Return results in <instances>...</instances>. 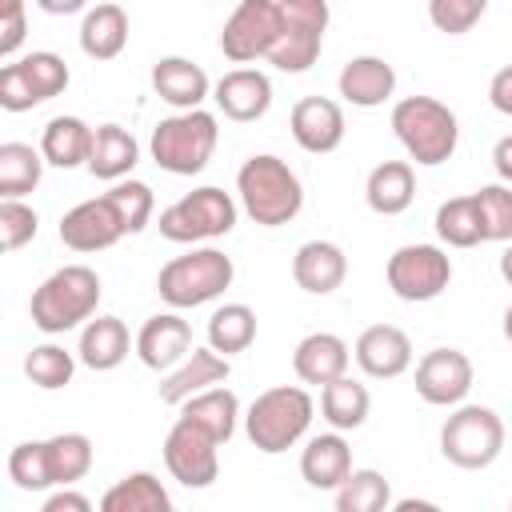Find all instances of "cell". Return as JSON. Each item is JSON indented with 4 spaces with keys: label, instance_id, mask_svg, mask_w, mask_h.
<instances>
[{
    "label": "cell",
    "instance_id": "14",
    "mask_svg": "<svg viewBox=\"0 0 512 512\" xmlns=\"http://www.w3.org/2000/svg\"><path fill=\"white\" fill-rule=\"evenodd\" d=\"M472 360L460 348H432L416 364V396L432 408H456L472 392Z\"/></svg>",
    "mask_w": 512,
    "mask_h": 512
},
{
    "label": "cell",
    "instance_id": "38",
    "mask_svg": "<svg viewBox=\"0 0 512 512\" xmlns=\"http://www.w3.org/2000/svg\"><path fill=\"white\" fill-rule=\"evenodd\" d=\"M256 340V312L248 304H220L212 316H208V344L224 356H236L244 348H252Z\"/></svg>",
    "mask_w": 512,
    "mask_h": 512
},
{
    "label": "cell",
    "instance_id": "49",
    "mask_svg": "<svg viewBox=\"0 0 512 512\" xmlns=\"http://www.w3.org/2000/svg\"><path fill=\"white\" fill-rule=\"evenodd\" d=\"M36 8L48 16H76L88 8V0H36Z\"/></svg>",
    "mask_w": 512,
    "mask_h": 512
},
{
    "label": "cell",
    "instance_id": "21",
    "mask_svg": "<svg viewBox=\"0 0 512 512\" xmlns=\"http://www.w3.org/2000/svg\"><path fill=\"white\" fill-rule=\"evenodd\" d=\"M152 92L164 104H172L176 112H188V108H200L212 96V80L188 56H160L152 64Z\"/></svg>",
    "mask_w": 512,
    "mask_h": 512
},
{
    "label": "cell",
    "instance_id": "29",
    "mask_svg": "<svg viewBox=\"0 0 512 512\" xmlns=\"http://www.w3.org/2000/svg\"><path fill=\"white\" fill-rule=\"evenodd\" d=\"M96 128L80 116H52L40 132V152L52 168H80L92 156Z\"/></svg>",
    "mask_w": 512,
    "mask_h": 512
},
{
    "label": "cell",
    "instance_id": "37",
    "mask_svg": "<svg viewBox=\"0 0 512 512\" xmlns=\"http://www.w3.org/2000/svg\"><path fill=\"white\" fill-rule=\"evenodd\" d=\"M436 236L448 248H476V244H484L476 192L472 196H452V200H444L436 208Z\"/></svg>",
    "mask_w": 512,
    "mask_h": 512
},
{
    "label": "cell",
    "instance_id": "18",
    "mask_svg": "<svg viewBox=\"0 0 512 512\" xmlns=\"http://www.w3.org/2000/svg\"><path fill=\"white\" fill-rule=\"evenodd\" d=\"M356 364L364 376L372 380H396L412 368V340L404 328L396 324H372L356 336V348H352Z\"/></svg>",
    "mask_w": 512,
    "mask_h": 512
},
{
    "label": "cell",
    "instance_id": "40",
    "mask_svg": "<svg viewBox=\"0 0 512 512\" xmlns=\"http://www.w3.org/2000/svg\"><path fill=\"white\" fill-rule=\"evenodd\" d=\"M476 204H480V228H484V240H496V244H508L512 240V184H484L476 192Z\"/></svg>",
    "mask_w": 512,
    "mask_h": 512
},
{
    "label": "cell",
    "instance_id": "31",
    "mask_svg": "<svg viewBox=\"0 0 512 512\" xmlns=\"http://www.w3.org/2000/svg\"><path fill=\"white\" fill-rule=\"evenodd\" d=\"M100 512H172V496L156 472H128L100 496Z\"/></svg>",
    "mask_w": 512,
    "mask_h": 512
},
{
    "label": "cell",
    "instance_id": "27",
    "mask_svg": "<svg viewBox=\"0 0 512 512\" xmlns=\"http://www.w3.org/2000/svg\"><path fill=\"white\" fill-rule=\"evenodd\" d=\"M364 200L376 216H400L412 208L416 200V172L408 160H384L368 172V184H364Z\"/></svg>",
    "mask_w": 512,
    "mask_h": 512
},
{
    "label": "cell",
    "instance_id": "32",
    "mask_svg": "<svg viewBox=\"0 0 512 512\" xmlns=\"http://www.w3.org/2000/svg\"><path fill=\"white\" fill-rule=\"evenodd\" d=\"M368 408H372V396L360 380H352L348 372L328 380L320 388V416L328 420V428L336 432H356L364 420H368Z\"/></svg>",
    "mask_w": 512,
    "mask_h": 512
},
{
    "label": "cell",
    "instance_id": "19",
    "mask_svg": "<svg viewBox=\"0 0 512 512\" xmlns=\"http://www.w3.org/2000/svg\"><path fill=\"white\" fill-rule=\"evenodd\" d=\"M212 100L228 120L252 124L272 108V80L260 68H232L212 84Z\"/></svg>",
    "mask_w": 512,
    "mask_h": 512
},
{
    "label": "cell",
    "instance_id": "34",
    "mask_svg": "<svg viewBox=\"0 0 512 512\" xmlns=\"http://www.w3.org/2000/svg\"><path fill=\"white\" fill-rule=\"evenodd\" d=\"M44 152L20 140L0 144V200H24L44 176Z\"/></svg>",
    "mask_w": 512,
    "mask_h": 512
},
{
    "label": "cell",
    "instance_id": "45",
    "mask_svg": "<svg viewBox=\"0 0 512 512\" xmlns=\"http://www.w3.org/2000/svg\"><path fill=\"white\" fill-rule=\"evenodd\" d=\"M24 32H28V16H24V8H8V12H0V56H4V60L16 56V48L24 44Z\"/></svg>",
    "mask_w": 512,
    "mask_h": 512
},
{
    "label": "cell",
    "instance_id": "16",
    "mask_svg": "<svg viewBox=\"0 0 512 512\" xmlns=\"http://www.w3.org/2000/svg\"><path fill=\"white\" fill-rule=\"evenodd\" d=\"M192 348H196V344H192V324H188L176 308L148 316V320L140 324V332H136V356H140V364L152 368V372L176 368Z\"/></svg>",
    "mask_w": 512,
    "mask_h": 512
},
{
    "label": "cell",
    "instance_id": "2",
    "mask_svg": "<svg viewBox=\"0 0 512 512\" xmlns=\"http://www.w3.org/2000/svg\"><path fill=\"white\" fill-rule=\"evenodd\" d=\"M100 296H104V284L88 264H64L32 292L28 316L44 336H64L96 316Z\"/></svg>",
    "mask_w": 512,
    "mask_h": 512
},
{
    "label": "cell",
    "instance_id": "5",
    "mask_svg": "<svg viewBox=\"0 0 512 512\" xmlns=\"http://www.w3.org/2000/svg\"><path fill=\"white\" fill-rule=\"evenodd\" d=\"M236 280V264L228 252L220 248H192L184 256H172L160 276H156V292L168 308L184 312V308H200L216 296H224V288H232Z\"/></svg>",
    "mask_w": 512,
    "mask_h": 512
},
{
    "label": "cell",
    "instance_id": "6",
    "mask_svg": "<svg viewBox=\"0 0 512 512\" xmlns=\"http://www.w3.org/2000/svg\"><path fill=\"white\" fill-rule=\"evenodd\" d=\"M220 144V124L212 112L204 108H188V112H176V116H164L156 128H152V160L156 168L172 172V176H196L208 168L212 152Z\"/></svg>",
    "mask_w": 512,
    "mask_h": 512
},
{
    "label": "cell",
    "instance_id": "11",
    "mask_svg": "<svg viewBox=\"0 0 512 512\" xmlns=\"http://www.w3.org/2000/svg\"><path fill=\"white\" fill-rule=\"evenodd\" d=\"M388 288L408 304H428L452 284V260L436 244H404L388 256Z\"/></svg>",
    "mask_w": 512,
    "mask_h": 512
},
{
    "label": "cell",
    "instance_id": "20",
    "mask_svg": "<svg viewBox=\"0 0 512 512\" xmlns=\"http://www.w3.org/2000/svg\"><path fill=\"white\" fill-rule=\"evenodd\" d=\"M228 372H232V364H228L224 352H216L212 344H208V348H192L176 368L164 372V380H160V400L172 404V408H180L188 396H196V392H204V388H212V384H224Z\"/></svg>",
    "mask_w": 512,
    "mask_h": 512
},
{
    "label": "cell",
    "instance_id": "43",
    "mask_svg": "<svg viewBox=\"0 0 512 512\" xmlns=\"http://www.w3.org/2000/svg\"><path fill=\"white\" fill-rule=\"evenodd\" d=\"M484 12H488V0H428V20L444 36L472 32Z\"/></svg>",
    "mask_w": 512,
    "mask_h": 512
},
{
    "label": "cell",
    "instance_id": "47",
    "mask_svg": "<svg viewBox=\"0 0 512 512\" xmlns=\"http://www.w3.org/2000/svg\"><path fill=\"white\" fill-rule=\"evenodd\" d=\"M488 100H492L496 112L512 116V64H504V68L492 76V84H488Z\"/></svg>",
    "mask_w": 512,
    "mask_h": 512
},
{
    "label": "cell",
    "instance_id": "30",
    "mask_svg": "<svg viewBox=\"0 0 512 512\" xmlns=\"http://www.w3.org/2000/svg\"><path fill=\"white\" fill-rule=\"evenodd\" d=\"M136 164H140V144H136V136H132L128 128H120V124H100V128H96V140H92V156H88L84 168H88L96 180L116 184V180H124Z\"/></svg>",
    "mask_w": 512,
    "mask_h": 512
},
{
    "label": "cell",
    "instance_id": "10",
    "mask_svg": "<svg viewBox=\"0 0 512 512\" xmlns=\"http://www.w3.org/2000/svg\"><path fill=\"white\" fill-rule=\"evenodd\" d=\"M72 72L64 56L56 52H28L20 60H8L0 68V108L4 112H28L68 88Z\"/></svg>",
    "mask_w": 512,
    "mask_h": 512
},
{
    "label": "cell",
    "instance_id": "1",
    "mask_svg": "<svg viewBox=\"0 0 512 512\" xmlns=\"http://www.w3.org/2000/svg\"><path fill=\"white\" fill-rule=\"evenodd\" d=\"M236 196H240V208L248 212V220H256L260 228H280V224L296 220L304 208L300 176L288 168V160H280L272 152H256L240 164Z\"/></svg>",
    "mask_w": 512,
    "mask_h": 512
},
{
    "label": "cell",
    "instance_id": "23",
    "mask_svg": "<svg viewBox=\"0 0 512 512\" xmlns=\"http://www.w3.org/2000/svg\"><path fill=\"white\" fill-rule=\"evenodd\" d=\"M344 276H348V256L332 240H308L292 256V280H296V288H304L312 296L336 292L344 284Z\"/></svg>",
    "mask_w": 512,
    "mask_h": 512
},
{
    "label": "cell",
    "instance_id": "53",
    "mask_svg": "<svg viewBox=\"0 0 512 512\" xmlns=\"http://www.w3.org/2000/svg\"><path fill=\"white\" fill-rule=\"evenodd\" d=\"M8 8H24V0H0V12H8Z\"/></svg>",
    "mask_w": 512,
    "mask_h": 512
},
{
    "label": "cell",
    "instance_id": "7",
    "mask_svg": "<svg viewBox=\"0 0 512 512\" xmlns=\"http://www.w3.org/2000/svg\"><path fill=\"white\" fill-rule=\"evenodd\" d=\"M236 200L216 188V184H204V188H192L188 196H180L176 204H168L156 220L160 236L172 240V244H200V240H216V236H228L236 228Z\"/></svg>",
    "mask_w": 512,
    "mask_h": 512
},
{
    "label": "cell",
    "instance_id": "24",
    "mask_svg": "<svg viewBox=\"0 0 512 512\" xmlns=\"http://www.w3.org/2000/svg\"><path fill=\"white\" fill-rule=\"evenodd\" d=\"M128 352H136V340L128 336V324L120 316H92L80 328V344L76 356L84 368L92 372H112L128 360Z\"/></svg>",
    "mask_w": 512,
    "mask_h": 512
},
{
    "label": "cell",
    "instance_id": "25",
    "mask_svg": "<svg viewBox=\"0 0 512 512\" xmlns=\"http://www.w3.org/2000/svg\"><path fill=\"white\" fill-rule=\"evenodd\" d=\"M336 88L352 108H380L396 92V68L384 56H352L340 68Z\"/></svg>",
    "mask_w": 512,
    "mask_h": 512
},
{
    "label": "cell",
    "instance_id": "13",
    "mask_svg": "<svg viewBox=\"0 0 512 512\" xmlns=\"http://www.w3.org/2000/svg\"><path fill=\"white\" fill-rule=\"evenodd\" d=\"M280 40V0H240L220 32V52L232 64L268 60Z\"/></svg>",
    "mask_w": 512,
    "mask_h": 512
},
{
    "label": "cell",
    "instance_id": "26",
    "mask_svg": "<svg viewBox=\"0 0 512 512\" xmlns=\"http://www.w3.org/2000/svg\"><path fill=\"white\" fill-rule=\"evenodd\" d=\"M352 364V348L336 336V332H308L296 348H292V372L304 384H328L336 376H344Z\"/></svg>",
    "mask_w": 512,
    "mask_h": 512
},
{
    "label": "cell",
    "instance_id": "52",
    "mask_svg": "<svg viewBox=\"0 0 512 512\" xmlns=\"http://www.w3.org/2000/svg\"><path fill=\"white\" fill-rule=\"evenodd\" d=\"M500 328H504V340H508V344H512V304H508V308H504V324H500Z\"/></svg>",
    "mask_w": 512,
    "mask_h": 512
},
{
    "label": "cell",
    "instance_id": "50",
    "mask_svg": "<svg viewBox=\"0 0 512 512\" xmlns=\"http://www.w3.org/2000/svg\"><path fill=\"white\" fill-rule=\"evenodd\" d=\"M392 508H396V512H412V508H436V504H432V500H396Z\"/></svg>",
    "mask_w": 512,
    "mask_h": 512
},
{
    "label": "cell",
    "instance_id": "22",
    "mask_svg": "<svg viewBox=\"0 0 512 512\" xmlns=\"http://www.w3.org/2000/svg\"><path fill=\"white\" fill-rule=\"evenodd\" d=\"M352 472V448L344 440V432H320L304 444L300 452V476L308 488L316 492H336Z\"/></svg>",
    "mask_w": 512,
    "mask_h": 512
},
{
    "label": "cell",
    "instance_id": "12",
    "mask_svg": "<svg viewBox=\"0 0 512 512\" xmlns=\"http://www.w3.org/2000/svg\"><path fill=\"white\" fill-rule=\"evenodd\" d=\"M164 468L184 488H208L220 476V440L196 420L176 416L164 436Z\"/></svg>",
    "mask_w": 512,
    "mask_h": 512
},
{
    "label": "cell",
    "instance_id": "15",
    "mask_svg": "<svg viewBox=\"0 0 512 512\" xmlns=\"http://www.w3.org/2000/svg\"><path fill=\"white\" fill-rule=\"evenodd\" d=\"M120 236H128V228H124L120 208L112 204L108 192L104 196H92V200H80L76 208H68L60 216V240L72 252H104Z\"/></svg>",
    "mask_w": 512,
    "mask_h": 512
},
{
    "label": "cell",
    "instance_id": "33",
    "mask_svg": "<svg viewBox=\"0 0 512 512\" xmlns=\"http://www.w3.org/2000/svg\"><path fill=\"white\" fill-rule=\"evenodd\" d=\"M180 416L196 420V424H200V428H208L220 444H228V440H232V432H236V424H240V400H236V392H232V388L212 384V388H204V392L188 396V400L180 404Z\"/></svg>",
    "mask_w": 512,
    "mask_h": 512
},
{
    "label": "cell",
    "instance_id": "17",
    "mask_svg": "<svg viewBox=\"0 0 512 512\" xmlns=\"http://www.w3.org/2000/svg\"><path fill=\"white\" fill-rule=\"evenodd\" d=\"M288 128H292V140L304 152L328 156L344 140V108L336 100H328V96H304V100L292 104Z\"/></svg>",
    "mask_w": 512,
    "mask_h": 512
},
{
    "label": "cell",
    "instance_id": "28",
    "mask_svg": "<svg viewBox=\"0 0 512 512\" xmlns=\"http://www.w3.org/2000/svg\"><path fill=\"white\" fill-rule=\"evenodd\" d=\"M128 44V12L112 0L96 4L80 20V52L88 60H116Z\"/></svg>",
    "mask_w": 512,
    "mask_h": 512
},
{
    "label": "cell",
    "instance_id": "8",
    "mask_svg": "<svg viewBox=\"0 0 512 512\" xmlns=\"http://www.w3.org/2000/svg\"><path fill=\"white\" fill-rule=\"evenodd\" d=\"M440 452L464 472L488 468L504 452V420L488 404H456L440 428Z\"/></svg>",
    "mask_w": 512,
    "mask_h": 512
},
{
    "label": "cell",
    "instance_id": "48",
    "mask_svg": "<svg viewBox=\"0 0 512 512\" xmlns=\"http://www.w3.org/2000/svg\"><path fill=\"white\" fill-rule=\"evenodd\" d=\"M492 168H496V176L504 184H512V132L492 144Z\"/></svg>",
    "mask_w": 512,
    "mask_h": 512
},
{
    "label": "cell",
    "instance_id": "4",
    "mask_svg": "<svg viewBox=\"0 0 512 512\" xmlns=\"http://www.w3.org/2000/svg\"><path fill=\"white\" fill-rule=\"evenodd\" d=\"M312 416H316V404H312V396H308L304 388H296V384H276V388L260 392V396L248 404V412H244V432H248V440H252L256 452L280 456V452H288L296 440H304Z\"/></svg>",
    "mask_w": 512,
    "mask_h": 512
},
{
    "label": "cell",
    "instance_id": "35",
    "mask_svg": "<svg viewBox=\"0 0 512 512\" xmlns=\"http://www.w3.org/2000/svg\"><path fill=\"white\" fill-rule=\"evenodd\" d=\"M44 464H48V484H76L92 468V440L84 432H60L44 440Z\"/></svg>",
    "mask_w": 512,
    "mask_h": 512
},
{
    "label": "cell",
    "instance_id": "44",
    "mask_svg": "<svg viewBox=\"0 0 512 512\" xmlns=\"http://www.w3.org/2000/svg\"><path fill=\"white\" fill-rule=\"evenodd\" d=\"M36 232H40V216H36L32 204L0 200V244H4V252L24 248L28 240H36Z\"/></svg>",
    "mask_w": 512,
    "mask_h": 512
},
{
    "label": "cell",
    "instance_id": "51",
    "mask_svg": "<svg viewBox=\"0 0 512 512\" xmlns=\"http://www.w3.org/2000/svg\"><path fill=\"white\" fill-rule=\"evenodd\" d=\"M500 276L512 284V240H508V248H504V256H500Z\"/></svg>",
    "mask_w": 512,
    "mask_h": 512
},
{
    "label": "cell",
    "instance_id": "46",
    "mask_svg": "<svg viewBox=\"0 0 512 512\" xmlns=\"http://www.w3.org/2000/svg\"><path fill=\"white\" fill-rule=\"evenodd\" d=\"M40 512H92V500L72 492V484H60L56 492L44 496V508Z\"/></svg>",
    "mask_w": 512,
    "mask_h": 512
},
{
    "label": "cell",
    "instance_id": "9",
    "mask_svg": "<svg viewBox=\"0 0 512 512\" xmlns=\"http://www.w3.org/2000/svg\"><path fill=\"white\" fill-rule=\"evenodd\" d=\"M328 20V0H280V40L268 52V64L280 72H308L320 56Z\"/></svg>",
    "mask_w": 512,
    "mask_h": 512
},
{
    "label": "cell",
    "instance_id": "42",
    "mask_svg": "<svg viewBox=\"0 0 512 512\" xmlns=\"http://www.w3.org/2000/svg\"><path fill=\"white\" fill-rule=\"evenodd\" d=\"M8 480L20 492H48V464H44V440H24L8 452Z\"/></svg>",
    "mask_w": 512,
    "mask_h": 512
},
{
    "label": "cell",
    "instance_id": "41",
    "mask_svg": "<svg viewBox=\"0 0 512 512\" xmlns=\"http://www.w3.org/2000/svg\"><path fill=\"white\" fill-rule=\"evenodd\" d=\"M108 196H112V204L120 208V220H124L128 236H136V232H144V228H148L152 208H156V196H152V188H148L144 180L124 176V180H116V184L108 188Z\"/></svg>",
    "mask_w": 512,
    "mask_h": 512
},
{
    "label": "cell",
    "instance_id": "3",
    "mask_svg": "<svg viewBox=\"0 0 512 512\" xmlns=\"http://www.w3.org/2000/svg\"><path fill=\"white\" fill-rule=\"evenodd\" d=\"M392 132L404 144L408 160L436 168L444 160H452L456 144H460V120L448 104H440L436 96H404L392 104Z\"/></svg>",
    "mask_w": 512,
    "mask_h": 512
},
{
    "label": "cell",
    "instance_id": "39",
    "mask_svg": "<svg viewBox=\"0 0 512 512\" xmlns=\"http://www.w3.org/2000/svg\"><path fill=\"white\" fill-rule=\"evenodd\" d=\"M76 360H80V356H72V352L60 348V344H36V348L24 356V376H28L36 388L56 392V388L72 384Z\"/></svg>",
    "mask_w": 512,
    "mask_h": 512
},
{
    "label": "cell",
    "instance_id": "36",
    "mask_svg": "<svg viewBox=\"0 0 512 512\" xmlns=\"http://www.w3.org/2000/svg\"><path fill=\"white\" fill-rule=\"evenodd\" d=\"M336 512H384L392 508V484L376 468H352L348 480L332 492Z\"/></svg>",
    "mask_w": 512,
    "mask_h": 512
}]
</instances>
